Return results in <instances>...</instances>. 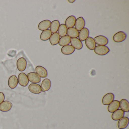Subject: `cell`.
Masks as SVG:
<instances>
[{
  "label": "cell",
  "mask_w": 129,
  "mask_h": 129,
  "mask_svg": "<svg viewBox=\"0 0 129 129\" xmlns=\"http://www.w3.org/2000/svg\"><path fill=\"white\" fill-rule=\"evenodd\" d=\"M94 51L96 55L104 56L110 52V50L108 47L106 46H97L95 47Z\"/></svg>",
  "instance_id": "6da1fadb"
},
{
  "label": "cell",
  "mask_w": 129,
  "mask_h": 129,
  "mask_svg": "<svg viewBox=\"0 0 129 129\" xmlns=\"http://www.w3.org/2000/svg\"><path fill=\"white\" fill-rule=\"evenodd\" d=\"M120 108V101L118 100H113L108 106V111L110 113H113Z\"/></svg>",
  "instance_id": "30bf717a"
},
{
  "label": "cell",
  "mask_w": 129,
  "mask_h": 129,
  "mask_svg": "<svg viewBox=\"0 0 129 129\" xmlns=\"http://www.w3.org/2000/svg\"><path fill=\"white\" fill-rule=\"evenodd\" d=\"M51 23V21L49 20H45L42 21L38 24V29L42 31L48 30L50 27Z\"/></svg>",
  "instance_id": "5bb4252c"
},
{
  "label": "cell",
  "mask_w": 129,
  "mask_h": 129,
  "mask_svg": "<svg viewBox=\"0 0 129 129\" xmlns=\"http://www.w3.org/2000/svg\"><path fill=\"white\" fill-rule=\"evenodd\" d=\"M60 39V36L58 33H53L50 38V42L52 46H55L58 43Z\"/></svg>",
  "instance_id": "cb8c5ba5"
},
{
  "label": "cell",
  "mask_w": 129,
  "mask_h": 129,
  "mask_svg": "<svg viewBox=\"0 0 129 129\" xmlns=\"http://www.w3.org/2000/svg\"><path fill=\"white\" fill-rule=\"evenodd\" d=\"M60 22L58 20H54L51 23L50 26V31L52 33H55L58 31L60 26Z\"/></svg>",
  "instance_id": "d4e9b609"
},
{
  "label": "cell",
  "mask_w": 129,
  "mask_h": 129,
  "mask_svg": "<svg viewBox=\"0 0 129 129\" xmlns=\"http://www.w3.org/2000/svg\"><path fill=\"white\" fill-rule=\"evenodd\" d=\"M85 44L88 49L93 50L96 47V44L94 39L92 37H88L85 40Z\"/></svg>",
  "instance_id": "ffe728a7"
},
{
  "label": "cell",
  "mask_w": 129,
  "mask_h": 129,
  "mask_svg": "<svg viewBox=\"0 0 129 129\" xmlns=\"http://www.w3.org/2000/svg\"><path fill=\"white\" fill-rule=\"evenodd\" d=\"M52 35L50 30H47L44 31L41 33L40 36V39L41 40L46 41L50 39Z\"/></svg>",
  "instance_id": "484cf974"
},
{
  "label": "cell",
  "mask_w": 129,
  "mask_h": 129,
  "mask_svg": "<svg viewBox=\"0 0 129 129\" xmlns=\"http://www.w3.org/2000/svg\"><path fill=\"white\" fill-rule=\"evenodd\" d=\"M36 73L40 77L44 78L47 77L48 75L47 70L45 68L41 66H38L35 68Z\"/></svg>",
  "instance_id": "4fadbf2b"
},
{
  "label": "cell",
  "mask_w": 129,
  "mask_h": 129,
  "mask_svg": "<svg viewBox=\"0 0 129 129\" xmlns=\"http://www.w3.org/2000/svg\"><path fill=\"white\" fill-rule=\"evenodd\" d=\"M114 95L112 93H108L103 97L102 103L104 105H108L111 103L114 99Z\"/></svg>",
  "instance_id": "8992f818"
},
{
  "label": "cell",
  "mask_w": 129,
  "mask_h": 129,
  "mask_svg": "<svg viewBox=\"0 0 129 129\" xmlns=\"http://www.w3.org/2000/svg\"><path fill=\"white\" fill-rule=\"evenodd\" d=\"M16 65L17 68L19 71H24L27 67V62L26 59L23 57L19 59L17 61Z\"/></svg>",
  "instance_id": "52a82bcc"
},
{
  "label": "cell",
  "mask_w": 129,
  "mask_h": 129,
  "mask_svg": "<svg viewBox=\"0 0 129 129\" xmlns=\"http://www.w3.org/2000/svg\"><path fill=\"white\" fill-rule=\"evenodd\" d=\"M124 112L121 109H118L113 112L111 115L112 119L114 121H118L124 117Z\"/></svg>",
  "instance_id": "ac0fdd59"
},
{
  "label": "cell",
  "mask_w": 129,
  "mask_h": 129,
  "mask_svg": "<svg viewBox=\"0 0 129 129\" xmlns=\"http://www.w3.org/2000/svg\"><path fill=\"white\" fill-rule=\"evenodd\" d=\"M18 79L15 75L10 76L8 80V86L11 89H14L17 87L18 84Z\"/></svg>",
  "instance_id": "e0dca14e"
},
{
  "label": "cell",
  "mask_w": 129,
  "mask_h": 129,
  "mask_svg": "<svg viewBox=\"0 0 129 129\" xmlns=\"http://www.w3.org/2000/svg\"><path fill=\"white\" fill-rule=\"evenodd\" d=\"M129 119L127 117H123L118 120V127L119 129H126L128 126Z\"/></svg>",
  "instance_id": "7c38bea8"
},
{
  "label": "cell",
  "mask_w": 129,
  "mask_h": 129,
  "mask_svg": "<svg viewBox=\"0 0 129 129\" xmlns=\"http://www.w3.org/2000/svg\"><path fill=\"white\" fill-rule=\"evenodd\" d=\"M120 107L124 112H129V103L128 100L126 99H121L120 102Z\"/></svg>",
  "instance_id": "603a6c76"
},
{
  "label": "cell",
  "mask_w": 129,
  "mask_h": 129,
  "mask_svg": "<svg viewBox=\"0 0 129 129\" xmlns=\"http://www.w3.org/2000/svg\"><path fill=\"white\" fill-rule=\"evenodd\" d=\"M85 24L86 23L84 19L82 17H79L76 20L75 25V29L78 31H80L85 27Z\"/></svg>",
  "instance_id": "8fae6325"
},
{
  "label": "cell",
  "mask_w": 129,
  "mask_h": 129,
  "mask_svg": "<svg viewBox=\"0 0 129 129\" xmlns=\"http://www.w3.org/2000/svg\"><path fill=\"white\" fill-rule=\"evenodd\" d=\"M5 100V96L3 92H0V104L4 101Z\"/></svg>",
  "instance_id": "f546056e"
},
{
  "label": "cell",
  "mask_w": 129,
  "mask_h": 129,
  "mask_svg": "<svg viewBox=\"0 0 129 129\" xmlns=\"http://www.w3.org/2000/svg\"><path fill=\"white\" fill-rule=\"evenodd\" d=\"M51 81L48 78H45L43 80L41 85V88L42 92H46L49 90L51 88Z\"/></svg>",
  "instance_id": "ba28073f"
},
{
  "label": "cell",
  "mask_w": 129,
  "mask_h": 129,
  "mask_svg": "<svg viewBox=\"0 0 129 129\" xmlns=\"http://www.w3.org/2000/svg\"><path fill=\"white\" fill-rule=\"evenodd\" d=\"M28 80L33 83H38L41 81V78L37 73L34 72H30L27 75Z\"/></svg>",
  "instance_id": "277c9868"
},
{
  "label": "cell",
  "mask_w": 129,
  "mask_h": 129,
  "mask_svg": "<svg viewBox=\"0 0 129 129\" xmlns=\"http://www.w3.org/2000/svg\"><path fill=\"white\" fill-rule=\"evenodd\" d=\"M68 1L69 3H73L75 1V0H74V1H70V0H69V1Z\"/></svg>",
  "instance_id": "4dcf8cb0"
},
{
  "label": "cell",
  "mask_w": 129,
  "mask_h": 129,
  "mask_svg": "<svg viewBox=\"0 0 129 129\" xmlns=\"http://www.w3.org/2000/svg\"><path fill=\"white\" fill-rule=\"evenodd\" d=\"M68 36L72 38H77L79 35V32L74 28H68L67 30Z\"/></svg>",
  "instance_id": "83f0119b"
},
{
  "label": "cell",
  "mask_w": 129,
  "mask_h": 129,
  "mask_svg": "<svg viewBox=\"0 0 129 129\" xmlns=\"http://www.w3.org/2000/svg\"><path fill=\"white\" fill-rule=\"evenodd\" d=\"M67 29L65 25L64 24H62L60 25L58 30V34L59 35L60 37H63L66 36L67 34Z\"/></svg>",
  "instance_id": "f1b7e54d"
},
{
  "label": "cell",
  "mask_w": 129,
  "mask_h": 129,
  "mask_svg": "<svg viewBox=\"0 0 129 129\" xmlns=\"http://www.w3.org/2000/svg\"><path fill=\"white\" fill-rule=\"evenodd\" d=\"M18 82L19 85L22 86L26 87L29 83V80L27 76L25 73L22 72L19 74L18 77Z\"/></svg>",
  "instance_id": "7a4b0ae2"
},
{
  "label": "cell",
  "mask_w": 129,
  "mask_h": 129,
  "mask_svg": "<svg viewBox=\"0 0 129 129\" xmlns=\"http://www.w3.org/2000/svg\"><path fill=\"white\" fill-rule=\"evenodd\" d=\"M76 19L74 16H70L68 17L65 21V25L67 28H73L75 25Z\"/></svg>",
  "instance_id": "44dd1931"
},
{
  "label": "cell",
  "mask_w": 129,
  "mask_h": 129,
  "mask_svg": "<svg viewBox=\"0 0 129 129\" xmlns=\"http://www.w3.org/2000/svg\"><path fill=\"white\" fill-rule=\"evenodd\" d=\"M94 41L98 46H106L108 43V38L103 35H99L95 37Z\"/></svg>",
  "instance_id": "5b68a950"
},
{
  "label": "cell",
  "mask_w": 129,
  "mask_h": 129,
  "mask_svg": "<svg viewBox=\"0 0 129 129\" xmlns=\"http://www.w3.org/2000/svg\"><path fill=\"white\" fill-rule=\"evenodd\" d=\"M71 45L76 49L81 50L83 47V44L78 38H72L71 40Z\"/></svg>",
  "instance_id": "d6986e66"
},
{
  "label": "cell",
  "mask_w": 129,
  "mask_h": 129,
  "mask_svg": "<svg viewBox=\"0 0 129 129\" xmlns=\"http://www.w3.org/2000/svg\"><path fill=\"white\" fill-rule=\"evenodd\" d=\"M71 38L68 36H65L60 38L59 42V45L64 47L69 45L71 42Z\"/></svg>",
  "instance_id": "4316f807"
},
{
  "label": "cell",
  "mask_w": 129,
  "mask_h": 129,
  "mask_svg": "<svg viewBox=\"0 0 129 129\" xmlns=\"http://www.w3.org/2000/svg\"><path fill=\"white\" fill-rule=\"evenodd\" d=\"M127 38V35L123 31H118L115 34L112 39L114 42L121 43L124 41Z\"/></svg>",
  "instance_id": "3957f363"
},
{
  "label": "cell",
  "mask_w": 129,
  "mask_h": 129,
  "mask_svg": "<svg viewBox=\"0 0 129 129\" xmlns=\"http://www.w3.org/2000/svg\"><path fill=\"white\" fill-rule=\"evenodd\" d=\"M89 35V31L88 28H84L80 31L78 35V38L81 41H84L86 40Z\"/></svg>",
  "instance_id": "9a60e30c"
},
{
  "label": "cell",
  "mask_w": 129,
  "mask_h": 129,
  "mask_svg": "<svg viewBox=\"0 0 129 129\" xmlns=\"http://www.w3.org/2000/svg\"><path fill=\"white\" fill-rule=\"evenodd\" d=\"M75 51V49L71 45H68L63 47L61 49V52L65 55H70L72 54Z\"/></svg>",
  "instance_id": "7402d4cb"
},
{
  "label": "cell",
  "mask_w": 129,
  "mask_h": 129,
  "mask_svg": "<svg viewBox=\"0 0 129 129\" xmlns=\"http://www.w3.org/2000/svg\"><path fill=\"white\" fill-rule=\"evenodd\" d=\"M28 89L31 92L35 94H39L42 92L40 86L37 84H31L28 86Z\"/></svg>",
  "instance_id": "2e32d148"
},
{
  "label": "cell",
  "mask_w": 129,
  "mask_h": 129,
  "mask_svg": "<svg viewBox=\"0 0 129 129\" xmlns=\"http://www.w3.org/2000/svg\"><path fill=\"white\" fill-rule=\"evenodd\" d=\"M12 104L11 102L6 100L0 104V111L3 112H7L11 110L12 107Z\"/></svg>",
  "instance_id": "9c48e42d"
}]
</instances>
